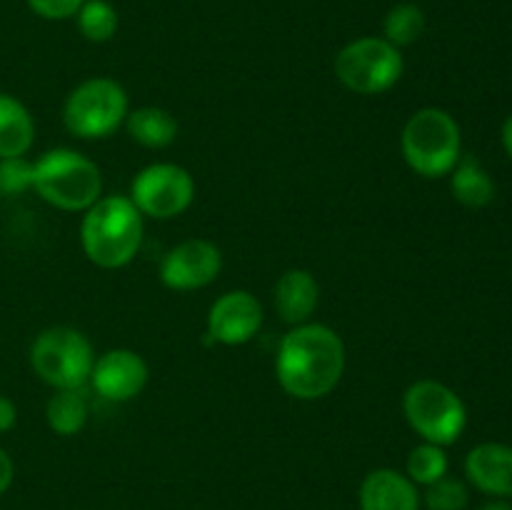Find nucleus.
<instances>
[{
    "instance_id": "nucleus-1",
    "label": "nucleus",
    "mask_w": 512,
    "mask_h": 510,
    "mask_svg": "<svg viewBox=\"0 0 512 510\" xmlns=\"http://www.w3.org/2000/svg\"><path fill=\"white\" fill-rule=\"evenodd\" d=\"M345 373V343L330 325L300 323L283 335L275 355L280 388L298 400H320Z\"/></svg>"
},
{
    "instance_id": "nucleus-2",
    "label": "nucleus",
    "mask_w": 512,
    "mask_h": 510,
    "mask_svg": "<svg viewBox=\"0 0 512 510\" xmlns=\"http://www.w3.org/2000/svg\"><path fill=\"white\" fill-rule=\"evenodd\" d=\"M143 218L130 195H103L80 223V243L90 263L115 270L133 263L143 245Z\"/></svg>"
},
{
    "instance_id": "nucleus-3",
    "label": "nucleus",
    "mask_w": 512,
    "mask_h": 510,
    "mask_svg": "<svg viewBox=\"0 0 512 510\" xmlns=\"http://www.w3.org/2000/svg\"><path fill=\"white\" fill-rule=\"evenodd\" d=\"M33 190L53 208L85 213L103 198V175L88 155L55 148L33 163Z\"/></svg>"
},
{
    "instance_id": "nucleus-4",
    "label": "nucleus",
    "mask_w": 512,
    "mask_h": 510,
    "mask_svg": "<svg viewBox=\"0 0 512 510\" xmlns=\"http://www.w3.org/2000/svg\"><path fill=\"white\" fill-rule=\"evenodd\" d=\"M400 148L410 170L423 178L450 175L463 155L458 120L443 108H420L405 123Z\"/></svg>"
},
{
    "instance_id": "nucleus-5",
    "label": "nucleus",
    "mask_w": 512,
    "mask_h": 510,
    "mask_svg": "<svg viewBox=\"0 0 512 510\" xmlns=\"http://www.w3.org/2000/svg\"><path fill=\"white\" fill-rule=\"evenodd\" d=\"M95 353L88 335L70 325L45 328L30 345V365L55 390H80L93 373Z\"/></svg>"
},
{
    "instance_id": "nucleus-6",
    "label": "nucleus",
    "mask_w": 512,
    "mask_h": 510,
    "mask_svg": "<svg viewBox=\"0 0 512 510\" xmlns=\"http://www.w3.org/2000/svg\"><path fill=\"white\" fill-rule=\"evenodd\" d=\"M130 113L128 93L113 78H88L70 90L63 105V123L68 133L83 140L113 135Z\"/></svg>"
},
{
    "instance_id": "nucleus-7",
    "label": "nucleus",
    "mask_w": 512,
    "mask_h": 510,
    "mask_svg": "<svg viewBox=\"0 0 512 510\" xmlns=\"http://www.w3.org/2000/svg\"><path fill=\"white\" fill-rule=\"evenodd\" d=\"M403 413L410 428L435 445H453L468 425V410L453 388L438 380H415L403 395Z\"/></svg>"
},
{
    "instance_id": "nucleus-8",
    "label": "nucleus",
    "mask_w": 512,
    "mask_h": 510,
    "mask_svg": "<svg viewBox=\"0 0 512 510\" xmlns=\"http://www.w3.org/2000/svg\"><path fill=\"white\" fill-rule=\"evenodd\" d=\"M405 60L400 48L385 38L365 35L335 55V75L358 95H380L403 78Z\"/></svg>"
},
{
    "instance_id": "nucleus-9",
    "label": "nucleus",
    "mask_w": 512,
    "mask_h": 510,
    "mask_svg": "<svg viewBox=\"0 0 512 510\" xmlns=\"http://www.w3.org/2000/svg\"><path fill=\"white\" fill-rule=\"evenodd\" d=\"M130 200L148 218L170 220L193 205L195 180L183 165L153 163L135 175Z\"/></svg>"
},
{
    "instance_id": "nucleus-10",
    "label": "nucleus",
    "mask_w": 512,
    "mask_h": 510,
    "mask_svg": "<svg viewBox=\"0 0 512 510\" xmlns=\"http://www.w3.org/2000/svg\"><path fill=\"white\" fill-rule=\"evenodd\" d=\"M223 270V253L213 240L188 238L168 250L160 263V280L170 290H200Z\"/></svg>"
},
{
    "instance_id": "nucleus-11",
    "label": "nucleus",
    "mask_w": 512,
    "mask_h": 510,
    "mask_svg": "<svg viewBox=\"0 0 512 510\" xmlns=\"http://www.w3.org/2000/svg\"><path fill=\"white\" fill-rule=\"evenodd\" d=\"M263 325V305L248 290H228L208 310V338L220 345H245Z\"/></svg>"
},
{
    "instance_id": "nucleus-12",
    "label": "nucleus",
    "mask_w": 512,
    "mask_h": 510,
    "mask_svg": "<svg viewBox=\"0 0 512 510\" xmlns=\"http://www.w3.org/2000/svg\"><path fill=\"white\" fill-rule=\"evenodd\" d=\"M148 363L140 353L130 348H113L98 355L90 373V385L95 393L113 403H128L143 393L148 385Z\"/></svg>"
},
{
    "instance_id": "nucleus-13",
    "label": "nucleus",
    "mask_w": 512,
    "mask_h": 510,
    "mask_svg": "<svg viewBox=\"0 0 512 510\" xmlns=\"http://www.w3.org/2000/svg\"><path fill=\"white\" fill-rule=\"evenodd\" d=\"M420 503L418 485L400 470H370L360 485V510H420Z\"/></svg>"
},
{
    "instance_id": "nucleus-14",
    "label": "nucleus",
    "mask_w": 512,
    "mask_h": 510,
    "mask_svg": "<svg viewBox=\"0 0 512 510\" xmlns=\"http://www.w3.org/2000/svg\"><path fill=\"white\" fill-rule=\"evenodd\" d=\"M465 475L480 493L512 498V448L505 443H480L465 458Z\"/></svg>"
},
{
    "instance_id": "nucleus-15",
    "label": "nucleus",
    "mask_w": 512,
    "mask_h": 510,
    "mask_svg": "<svg viewBox=\"0 0 512 510\" xmlns=\"http://www.w3.org/2000/svg\"><path fill=\"white\" fill-rule=\"evenodd\" d=\"M275 310L290 325L308 323L320 300V285L310 270L290 268L278 278L273 290Z\"/></svg>"
},
{
    "instance_id": "nucleus-16",
    "label": "nucleus",
    "mask_w": 512,
    "mask_h": 510,
    "mask_svg": "<svg viewBox=\"0 0 512 510\" xmlns=\"http://www.w3.org/2000/svg\"><path fill=\"white\" fill-rule=\"evenodd\" d=\"M35 140V120L15 95L0 93V160L23 158Z\"/></svg>"
},
{
    "instance_id": "nucleus-17",
    "label": "nucleus",
    "mask_w": 512,
    "mask_h": 510,
    "mask_svg": "<svg viewBox=\"0 0 512 510\" xmlns=\"http://www.w3.org/2000/svg\"><path fill=\"white\" fill-rule=\"evenodd\" d=\"M128 135L138 145L150 150H163L175 143L178 138V120L170 110L158 108V105H143V108L130 110L125 118Z\"/></svg>"
},
{
    "instance_id": "nucleus-18",
    "label": "nucleus",
    "mask_w": 512,
    "mask_h": 510,
    "mask_svg": "<svg viewBox=\"0 0 512 510\" xmlns=\"http://www.w3.org/2000/svg\"><path fill=\"white\" fill-rule=\"evenodd\" d=\"M450 188L455 200L465 208H485L495 198V183L485 165L475 155H460L450 173Z\"/></svg>"
},
{
    "instance_id": "nucleus-19",
    "label": "nucleus",
    "mask_w": 512,
    "mask_h": 510,
    "mask_svg": "<svg viewBox=\"0 0 512 510\" xmlns=\"http://www.w3.org/2000/svg\"><path fill=\"white\" fill-rule=\"evenodd\" d=\"M45 420L58 435H75L88 423V403L80 390H55L45 405Z\"/></svg>"
},
{
    "instance_id": "nucleus-20",
    "label": "nucleus",
    "mask_w": 512,
    "mask_h": 510,
    "mask_svg": "<svg viewBox=\"0 0 512 510\" xmlns=\"http://www.w3.org/2000/svg\"><path fill=\"white\" fill-rule=\"evenodd\" d=\"M425 33V13L415 3H398L383 20V38L395 48L413 45Z\"/></svg>"
},
{
    "instance_id": "nucleus-21",
    "label": "nucleus",
    "mask_w": 512,
    "mask_h": 510,
    "mask_svg": "<svg viewBox=\"0 0 512 510\" xmlns=\"http://www.w3.org/2000/svg\"><path fill=\"white\" fill-rule=\"evenodd\" d=\"M405 475L413 480L415 485H433L435 480L448 475V455H445L443 445L435 443H420L410 450L408 465H405Z\"/></svg>"
},
{
    "instance_id": "nucleus-22",
    "label": "nucleus",
    "mask_w": 512,
    "mask_h": 510,
    "mask_svg": "<svg viewBox=\"0 0 512 510\" xmlns=\"http://www.w3.org/2000/svg\"><path fill=\"white\" fill-rule=\"evenodd\" d=\"M75 18H78L80 35L90 43H105L118 30V10L108 0H85Z\"/></svg>"
},
{
    "instance_id": "nucleus-23",
    "label": "nucleus",
    "mask_w": 512,
    "mask_h": 510,
    "mask_svg": "<svg viewBox=\"0 0 512 510\" xmlns=\"http://www.w3.org/2000/svg\"><path fill=\"white\" fill-rule=\"evenodd\" d=\"M423 503L428 510H465L470 503V493L463 480L445 475L425 488Z\"/></svg>"
},
{
    "instance_id": "nucleus-24",
    "label": "nucleus",
    "mask_w": 512,
    "mask_h": 510,
    "mask_svg": "<svg viewBox=\"0 0 512 510\" xmlns=\"http://www.w3.org/2000/svg\"><path fill=\"white\" fill-rule=\"evenodd\" d=\"M33 188V163L23 158L0 160V193L18 195Z\"/></svg>"
},
{
    "instance_id": "nucleus-25",
    "label": "nucleus",
    "mask_w": 512,
    "mask_h": 510,
    "mask_svg": "<svg viewBox=\"0 0 512 510\" xmlns=\"http://www.w3.org/2000/svg\"><path fill=\"white\" fill-rule=\"evenodd\" d=\"M35 15L45 20H68L78 15L85 0H25Z\"/></svg>"
},
{
    "instance_id": "nucleus-26",
    "label": "nucleus",
    "mask_w": 512,
    "mask_h": 510,
    "mask_svg": "<svg viewBox=\"0 0 512 510\" xmlns=\"http://www.w3.org/2000/svg\"><path fill=\"white\" fill-rule=\"evenodd\" d=\"M15 423H18V408H15L13 400L0 395V433L13 430Z\"/></svg>"
},
{
    "instance_id": "nucleus-27",
    "label": "nucleus",
    "mask_w": 512,
    "mask_h": 510,
    "mask_svg": "<svg viewBox=\"0 0 512 510\" xmlns=\"http://www.w3.org/2000/svg\"><path fill=\"white\" fill-rule=\"evenodd\" d=\"M13 478H15L13 458H10V455L0 448V495H3L10 485H13Z\"/></svg>"
},
{
    "instance_id": "nucleus-28",
    "label": "nucleus",
    "mask_w": 512,
    "mask_h": 510,
    "mask_svg": "<svg viewBox=\"0 0 512 510\" xmlns=\"http://www.w3.org/2000/svg\"><path fill=\"white\" fill-rule=\"evenodd\" d=\"M503 148L508 150V155L512 158V113L508 115V120L503 123Z\"/></svg>"
},
{
    "instance_id": "nucleus-29",
    "label": "nucleus",
    "mask_w": 512,
    "mask_h": 510,
    "mask_svg": "<svg viewBox=\"0 0 512 510\" xmlns=\"http://www.w3.org/2000/svg\"><path fill=\"white\" fill-rule=\"evenodd\" d=\"M480 510H512V503H508L505 498H500V500H493V503H485Z\"/></svg>"
}]
</instances>
